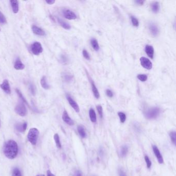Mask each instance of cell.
<instances>
[{
	"label": "cell",
	"instance_id": "43",
	"mask_svg": "<svg viewBox=\"0 0 176 176\" xmlns=\"http://www.w3.org/2000/svg\"><path fill=\"white\" fill-rule=\"evenodd\" d=\"M82 176V174L81 171L80 170H77L76 172L74 173V176Z\"/></svg>",
	"mask_w": 176,
	"mask_h": 176
},
{
	"label": "cell",
	"instance_id": "26",
	"mask_svg": "<svg viewBox=\"0 0 176 176\" xmlns=\"http://www.w3.org/2000/svg\"><path fill=\"white\" fill-rule=\"evenodd\" d=\"M151 9L153 12L154 13H157L159 11V2H154L151 5Z\"/></svg>",
	"mask_w": 176,
	"mask_h": 176
},
{
	"label": "cell",
	"instance_id": "3",
	"mask_svg": "<svg viewBox=\"0 0 176 176\" xmlns=\"http://www.w3.org/2000/svg\"><path fill=\"white\" fill-rule=\"evenodd\" d=\"M39 135V131L36 128H31L28 131L27 138L28 141L33 145L36 144Z\"/></svg>",
	"mask_w": 176,
	"mask_h": 176
},
{
	"label": "cell",
	"instance_id": "36",
	"mask_svg": "<svg viewBox=\"0 0 176 176\" xmlns=\"http://www.w3.org/2000/svg\"><path fill=\"white\" fill-rule=\"evenodd\" d=\"M12 176H22L20 171L18 168H15L13 171Z\"/></svg>",
	"mask_w": 176,
	"mask_h": 176
},
{
	"label": "cell",
	"instance_id": "37",
	"mask_svg": "<svg viewBox=\"0 0 176 176\" xmlns=\"http://www.w3.org/2000/svg\"><path fill=\"white\" fill-rule=\"evenodd\" d=\"M97 109L99 116L101 118H102L103 117V109H102V107L101 105H98L97 106Z\"/></svg>",
	"mask_w": 176,
	"mask_h": 176
},
{
	"label": "cell",
	"instance_id": "12",
	"mask_svg": "<svg viewBox=\"0 0 176 176\" xmlns=\"http://www.w3.org/2000/svg\"><path fill=\"white\" fill-rule=\"evenodd\" d=\"M31 30H32L33 33L37 35L41 36L46 35L45 31L43 29H41L39 27H37L36 25H33V27H31Z\"/></svg>",
	"mask_w": 176,
	"mask_h": 176
},
{
	"label": "cell",
	"instance_id": "20",
	"mask_svg": "<svg viewBox=\"0 0 176 176\" xmlns=\"http://www.w3.org/2000/svg\"><path fill=\"white\" fill-rule=\"evenodd\" d=\"M57 19L58 23L60 24V25L63 27V28L66 29V30H70L71 28L70 25L67 22H65L62 19H60L59 18H58Z\"/></svg>",
	"mask_w": 176,
	"mask_h": 176
},
{
	"label": "cell",
	"instance_id": "48",
	"mask_svg": "<svg viewBox=\"0 0 176 176\" xmlns=\"http://www.w3.org/2000/svg\"><path fill=\"white\" fill-rule=\"evenodd\" d=\"M0 31H1V29H0Z\"/></svg>",
	"mask_w": 176,
	"mask_h": 176
},
{
	"label": "cell",
	"instance_id": "5",
	"mask_svg": "<svg viewBox=\"0 0 176 176\" xmlns=\"http://www.w3.org/2000/svg\"><path fill=\"white\" fill-rule=\"evenodd\" d=\"M31 53L35 55H40L43 51V48L40 43L35 42L31 46Z\"/></svg>",
	"mask_w": 176,
	"mask_h": 176
},
{
	"label": "cell",
	"instance_id": "21",
	"mask_svg": "<svg viewBox=\"0 0 176 176\" xmlns=\"http://www.w3.org/2000/svg\"><path fill=\"white\" fill-rule=\"evenodd\" d=\"M40 84H41V86L43 88H44V90H49L50 88V85L48 84L47 80V78L45 76H44L41 78V81H40Z\"/></svg>",
	"mask_w": 176,
	"mask_h": 176
},
{
	"label": "cell",
	"instance_id": "9",
	"mask_svg": "<svg viewBox=\"0 0 176 176\" xmlns=\"http://www.w3.org/2000/svg\"><path fill=\"white\" fill-rule=\"evenodd\" d=\"M0 87L5 93H6L7 94H11V89L8 80H4L2 84L0 85Z\"/></svg>",
	"mask_w": 176,
	"mask_h": 176
},
{
	"label": "cell",
	"instance_id": "32",
	"mask_svg": "<svg viewBox=\"0 0 176 176\" xmlns=\"http://www.w3.org/2000/svg\"><path fill=\"white\" fill-rule=\"evenodd\" d=\"M131 21H132V24L134 27H137L139 25V22L138 19L136 18H135L134 16H131Z\"/></svg>",
	"mask_w": 176,
	"mask_h": 176
},
{
	"label": "cell",
	"instance_id": "35",
	"mask_svg": "<svg viewBox=\"0 0 176 176\" xmlns=\"http://www.w3.org/2000/svg\"><path fill=\"white\" fill-rule=\"evenodd\" d=\"M0 23L2 24H6L7 23L6 18L1 11H0Z\"/></svg>",
	"mask_w": 176,
	"mask_h": 176
},
{
	"label": "cell",
	"instance_id": "18",
	"mask_svg": "<svg viewBox=\"0 0 176 176\" xmlns=\"http://www.w3.org/2000/svg\"><path fill=\"white\" fill-rule=\"evenodd\" d=\"M129 151V147L127 145H123L120 149L119 155L121 157H125Z\"/></svg>",
	"mask_w": 176,
	"mask_h": 176
},
{
	"label": "cell",
	"instance_id": "30",
	"mask_svg": "<svg viewBox=\"0 0 176 176\" xmlns=\"http://www.w3.org/2000/svg\"><path fill=\"white\" fill-rule=\"evenodd\" d=\"M64 79L66 82L70 83V82H72V81H73V76L71 74H65L64 76Z\"/></svg>",
	"mask_w": 176,
	"mask_h": 176
},
{
	"label": "cell",
	"instance_id": "16",
	"mask_svg": "<svg viewBox=\"0 0 176 176\" xmlns=\"http://www.w3.org/2000/svg\"><path fill=\"white\" fill-rule=\"evenodd\" d=\"M145 52L150 58L153 59L154 56V49L153 46L150 45H146L145 47Z\"/></svg>",
	"mask_w": 176,
	"mask_h": 176
},
{
	"label": "cell",
	"instance_id": "34",
	"mask_svg": "<svg viewBox=\"0 0 176 176\" xmlns=\"http://www.w3.org/2000/svg\"><path fill=\"white\" fill-rule=\"evenodd\" d=\"M145 160L146 163L147 167L148 168H150L151 165H152V163H151V161L150 160L149 157L148 156H145Z\"/></svg>",
	"mask_w": 176,
	"mask_h": 176
},
{
	"label": "cell",
	"instance_id": "25",
	"mask_svg": "<svg viewBox=\"0 0 176 176\" xmlns=\"http://www.w3.org/2000/svg\"><path fill=\"white\" fill-rule=\"evenodd\" d=\"M90 43L93 49H94L95 51H98L99 50V44L98 43V41L95 38H92L90 40Z\"/></svg>",
	"mask_w": 176,
	"mask_h": 176
},
{
	"label": "cell",
	"instance_id": "45",
	"mask_svg": "<svg viewBox=\"0 0 176 176\" xmlns=\"http://www.w3.org/2000/svg\"><path fill=\"white\" fill-rule=\"evenodd\" d=\"M47 176H55L54 174H53L50 170H48Z\"/></svg>",
	"mask_w": 176,
	"mask_h": 176
},
{
	"label": "cell",
	"instance_id": "49",
	"mask_svg": "<svg viewBox=\"0 0 176 176\" xmlns=\"http://www.w3.org/2000/svg\"><path fill=\"white\" fill-rule=\"evenodd\" d=\"M0 126H1V124H0Z\"/></svg>",
	"mask_w": 176,
	"mask_h": 176
},
{
	"label": "cell",
	"instance_id": "2",
	"mask_svg": "<svg viewBox=\"0 0 176 176\" xmlns=\"http://www.w3.org/2000/svg\"><path fill=\"white\" fill-rule=\"evenodd\" d=\"M160 113V109L158 107H151L145 111L144 115L148 119H153L157 118Z\"/></svg>",
	"mask_w": 176,
	"mask_h": 176
},
{
	"label": "cell",
	"instance_id": "23",
	"mask_svg": "<svg viewBox=\"0 0 176 176\" xmlns=\"http://www.w3.org/2000/svg\"><path fill=\"white\" fill-rule=\"evenodd\" d=\"M89 114H90V119L93 123H96L97 121V116H96V112L94 109H90L89 111Z\"/></svg>",
	"mask_w": 176,
	"mask_h": 176
},
{
	"label": "cell",
	"instance_id": "6",
	"mask_svg": "<svg viewBox=\"0 0 176 176\" xmlns=\"http://www.w3.org/2000/svg\"><path fill=\"white\" fill-rule=\"evenodd\" d=\"M140 61L141 65L144 68H145V69L150 70L152 68L153 64L148 58L145 57H142L140 58Z\"/></svg>",
	"mask_w": 176,
	"mask_h": 176
},
{
	"label": "cell",
	"instance_id": "11",
	"mask_svg": "<svg viewBox=\"0 0 176 176\" xmlns=\"http://www.w3.org/2000/svg\"><path fill=\"white\" fill-rule=\"evenodd\" d=\"M62 118H63V120L64 121V122H65L67 124H68L69 126H73L74 124V121H73V120L69 117L66 111H64L63 112Z\"/></svg>",
	"mask_w": 176,
	"mask_h": 176
},
{
	"label": "cell",
	"instance_id": "38",
	"mask_svg": "<svg viewBox=\"0 0 176 176\" xmlns=\"http://www.w3.org/2000/svg\"><path fill=\"white\" fill-rule=\"evenodd\" d=\"M82 54H83V55L84 58H86L87 60H90V54H89L86 50L84 49L83 50V52H82Z\"/></svg>",
	"mask_w": 176,
	"mask_h": 176
},
{
	"label": "cell",
	"instance_id": "1",
	"mask_svg": "<svg viewBox=\"0 0 176 176\" xmlns=\"http://www.w3.org/2000/svg\"><path fill=\"white\" fill-rule=\"evenodd\" d=\"M3 153L8 159H15L18 153L17 143L13 140H10L6 142L4 146Z\"/></svg>",
	"mask_w": 176,
	"mask_h": 176
},
{
	"label": "cell",
	"instance_id": "17",
	"mask_svg": "<svg viewBox=\"0 0 176 176\" xmlns=\"http://www.w3.org/2000/svg\"><path fill=\"white\" fill-rule=\"evenodd\" d=\"M11 4V8L13 10V12L15 14L18 13L19 10V3L17 0H11L10 1Z\"/></svg>",
	"mask_w": 176,
	"mask_h": 176
},
{
	"label": "cell",
	"instance_id": "41",
	"mask_svg": "<svg viewBox=\"0 0 176 176\" xmlns=\"http://www.w3.org/2000/svg\"><path fill=\"white\" fill-rule=\"evenodd\" d=\"M135 2L137 5H143L144 3V1H142V0H136V1H135Z\"/></svg>",
	"mask_w": 176,
	"mask_h": 176
},
{
	"label": "cell",
	"instance_id": "33",
	"mask_svg": "<svg viewBox=\"0 0 176 176\" xmlns=\"http://www.w3.org/2000/svg\"><path fill=\"white\" fill-rule=\"evenodd\" d=\"M137 77L138 80H140L142 82H145L147 80V76L146 74H138Z\"/></svg>",
	"mask_w": 176,
	"mask_h": 176
},
{
	"label": "cell",
	"instance_id": "31",
	"mask_svg": "<svg viewBox=\"0 0 176 176\" xmlns=\"http://www.w3.org/2000/svg\"><path fill=\"white\" fill-rule=\"evenodd\" d=\"M118 116L119 117L121 123H124L126 120V115L123 112H119L118 113Z\"/></svg>",
	"mask_w": 176,
	"mask_h": 176
},
{
	"label": "cell",
	"instance_id": "22",
	"mask_svg": "<svg viewBox=\"0 0 176 176\" xmlns=\"http://www.w3.org/2000/svg\"><path fill=\"white\" fill-rule=\"evenodd\" d=\"M16 92L17 94L19 96V97L20 98L21 100L22 101V102L24 104H25L26 105H27L29 108L31 109V110H33V109L31 107V106L29 105V104L28 103V102L27 101V100L24 98V96H23V94H22V93H21V91L19 90L18 89H16Z\"/></svg>",
	"mask_w": 176,
	"mask_h": 176
},
{
	"label": "cell",
	"instance_id": "8",
	"mask_svg": "<svg viewBox=\"0 0 176 176\" xmlns=\"http://www.w3.org/2000/svg\"><path fill=\"white\" fill-rule=\"evenodd\" d=\"M63 15L66 19L74 20L77 18L76 14L73 11L69 10H64L63 11Z\"/></svg>",
	"mask_w": 176,
	"mask_h": 176
},
{
	"label": "cell",
	"instance_id": "24",
	"mask_svg": "<svg viewBox=\"0 0 176 176\" xmlns=\"http://www.w3.org/2000/svg\"><path fill=\"white\" fill-rule=\"evenodd\" d=\"M78 133H79L81 136L82 137V138L86 137V133L85 132L84 128L83 126H79L78 127Z\"/></svg>",
	"mask_w": 176,
	"mask_h": 176
},
{
	"label": "cell",
	"instance_id": "15",
	"mask_svg": "<svg viewBox=\"0 0 176 176\" xmlns=\"http://www.w3.org/2000/svg\"><path fill=\"white\" fill-rule=\"evenodd\" d=\"M89 79L90 80V84H91V89H92L93 94H94V96L96 99H99V98H100V94H99V91H98V90L96 87L95 84L94 83V82L91 80V78H89Z\"/></svg>",
	"mask_w": 176,
	"mask_h": 176
},
{
	"label": "cell",
	"instance_id": "7",
	"mask_svg": "<svg viewBox=\"0 0 176 176\" xmlns=\"http://www.w3.org/2000/svg\"><path fill=\"white\" fill-rule=\"evenodd\" d=\"M66 98H67V99L70 104V105H71V107L74 109V111L76 112L79 113L80 112V108H79V105L72 98V97L69 94H67Z\"/></svg>",
	"mask_w": 176,
	"mask_h": 176
},
{
	"label": "cell",
	"instance_id": "28",
	"mask_svg": "<svg viewBox=\"0 0 176 176\" xmlns=\"http://www.w3.org/2000/svg\"><path fill=\"white\" fill-rule=\"evenodd\" d=\"M29 90H30V92L33 96H35L36 94V88L34 84L32 83H30L29 84Z\"/></svg>",
	"mask_w": 176,
	"mask_h": 176
},
{
	"label": "cell",
	"instance_id": "27",
	"mask_svg": "<svg viewBox=\"0 0 176 176\" xmlns=\"http://www.w3.org/2000/svg\"><path fill=\"white\" fill-rule=\"evenodd\" d=\"M54 139L55 140V143L57 145V146L59 148H61V145L60 141V137L58 134H55L54 136Z\"/></svg>",
	"mask_w": 176,
	"mask_h": 176
},
{
	"label": "cell",
	"instance_id": "13",
	"mask_svg": "<svg viewBox=\"0 0 176 176\" xmlns=\"http://www.w3.org/2000/svg\"><path fill=\"white\" fill-rule=\"evenodd\" d=\"M149 29L151 33V34L154 36H157L159 34V31L158 27L153 23H151L149 25Z\"/></svg>",
	"mask_w": 176,
	"mask_h": 176
},
{
	"label": "cell",
	"instance_id": "10",
	"mask_svg": "<svg viewBox=\"0 0 176 176\" xmlns=\"http://www.w3.org/2000/svg\"><path fill=\"white\" fill-rule=\"evenodd\" d=\"M153 151L154 153L155 156L157 158V161L160 164L163 163L164 160L162 154L161 153L160 151L159 150V149L156 146H153Z\"/></svg>",
	"mask_w": 176,
	"mask_h": 176
},
{
	"label": "cell",
	"instance_id": "4",
	"mask_svg": "<svg viewBox=\"0 0 176 176\" xmlns=\"http://www.w3.org/2000/svg\"><path fill=\"white\" fill-rule=\"evenodd\" d=\"M15 111L16 113L21 116H25L27 114V110L25 104L23 102H20L16 105Z\"/></svg>",
	"mask_w": 176,
	"mask_h": 176
},
{
	"label": "cell",
	"instance_id": "46",
	"mask_svg": "<svg viewBox=\"0 0 176 176\" xmlns=\"http://www.w3.org/2000/svg\"><path fill=\"white\" fill-rule=\"evenodd\" d=\"M40 176H44V174H41V175H40Z\"/></svg>",
	"mask_w": 176,
	"mask_h": 176
},
{
	"label": "cell",
	"instance_id": "39",
	"mask_svg": "<svg viewBox=\"0 0 176 176\" xmlns=\"http://www.w3.org/2000/svg\"><path fill=\"white\" fill-rule=\"evenodd\" d=\"M106 94H107V95L109 97L112 98L113 97V93L111 90H106Z\"/></svg>",
	"mask_w": 176,
	"mask_h": 176
},
{
	"label": "cell",
	"instance_id": "40",
	"mask_svg": "<svg viewBox=\"0 0 176 176\" xmlns=\"http://www.w3.org/2000/svg\"><path fill=\"white\" fill-rule=\"evenodd\" d=\"M119 176H127L126 173L122 169L119 170Z\"/></svg>",
	"mask_w": 176,
	"mask_h": 176
},
{
	"label": "cell",
	"instance_id": "47",
	"mask_svg": "<svg viewBox=\"0 0 176 176\" xmlns=\"http://www.w3.org/2000/svg\"><path fill=\"white\" fill-rule=\"evenodd\" d=\"M37 176H40V175H37Z\"/></svg>",
	"mask_w": 176,
	"mask_h": 176
},
{
	"label": "cell",
	"instance_id": "29",
	"mask_svg": "<svg viewBox=\"0 0 176 176\" xmlns=\"http://www.w3.org/2000/svg\"><path fill=\"white\" fill-rule=\"evenodd\" d=\"M170 138L171 140V141L174 145H176V133L175 131H171L170 133Z\"/></svg>",
	"mask_w": 176,
	"mask_h": 176
},
{
	"label": "cell",
	"instance_id": "19",
	"mask_svg": "<svg viewBox=\"0 0 176 176\" xmlns=\"http://www.w3.org/2000/svg\"><path fill=\"white\" fill-rule=\"evenodd\" d=\"M14 68L16 70H23L24 69L25 66L22 63L21 61L19 58H18L15 63Z\"/></svg>",
	"mask_w": 176,
	"mask_h": 176
},
{
	"label": "cell",
	"instance_id": "44",
	"mask_svg": "<svg viewBox=\"0 0 176 176\" xmlns=\"http://www.w3.org/2000/svg\"><path fill=\"white\" fill-rule=\"evenodd\" d=\"M46 2L49 5H52L55 3V1L54 0H48V1H46Z\"/></svg>",
	"mask_w": 176,
	"mask_h": 176
},
{
	"label": "cell",
	"instance_id": "14",
	"mask_svg": "<svg viewBox=\"0 0 176 176\" xmlns=\"http://www.w3.org/2000/svg\"><path fill=\"white\" fill-rule=\"evenodd\" d=\"M27 126V123H24L23 124L17 123L15 124V129L18 132H23L26 130Z\"/></svg>",
	"mask_w": 176,
	"mask_h": 176
},
{
	"label": "cell",
	"instance_id": "42",
	"mask_svg": "<svg viewBox=\"0 0 176 176\" xmlns=\"http://www.w3.org/2000/svg\"><path fill=\"white\" fill-rule=\"evenodd\" d=\"M61 60L62 63H67V61H68L67 58L65 56H64V55H63V56L61 57Z\"/></svg>",
	"mask_w": 176,
	"mask_h": 176
}]
</instances>
